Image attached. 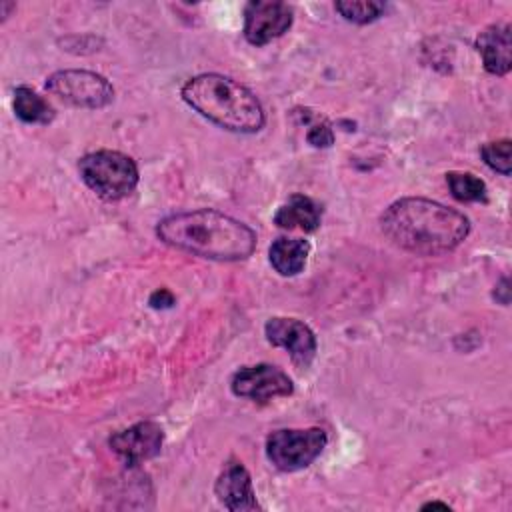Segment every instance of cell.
Masks as SVG:
<instances>
[{
	"instance_id": "cell-1",
	"label": "cell",
	"mask_w": 512,
	"mask_h": 512,
	"mask_svg": "<svg viewBox=\"0 0 512 512\" xmlns=\"http://www.w3.org/2000/svg\"><path fill=\"white\" fill-rule=\"evenodd\" d=\"M384 236L416 256H440L460 246L470 220L462 212L428 198H400L380 216Z\"/></svg>"
},
{
	"instance_id": "cell-2",
	"label": "cell",
	"mask_w": 512,
	"mask_h": 512,
	"mask_svg": "<svg viewBox=\"0 0 512 512\" xmlns=\"http://www.w3.org/2000/svg\"><path fill=\"white\" fill-rule=\"evenodd\" d=\"M156 236L178 250L218 262L248 258L256 248V232L218 210L178 212L156 224Z\"/></svg>"
},
{
	"instance_id": "cell-3",
	"label": "cell",
	"mask_w": 512,
	"mask_h": 512,
	"mask_svg": "<svg viewBox=\"0 0 512 512\" xmlns=\"http://www.w3.org/2000/svg\"><path fill=\"white\" fill-rule=\"evenodd\" d=\"M184 102L216 126L252 134L264 126V110L256 94L222 74H198L182 86Z\"/></svg>"
},
{
	"instance_id": "cell-4",
	"label": "cell",
	"mask_w": 512,
	"mask_h": 512,
	"mask_svg": "<svg viewBox=\"0 0 512 512\" xmlns=\"http://www.w3.org/2000/svg\"><path fill=\"white\" fill-rule=\"evenodd\" d=\"M84 184L102 200H120L138 184L136 162L118 150H96L78 160Z\"/></svg>"
},
{
	"instance_id": "cell-5",
	"label": "cell",
	"mask_w": 512,
	"mask_h": 512,
	"mask_svg": "<svg viewBox=\"0 0 512 512\" xmlns=\"http://www.w3.org/2000/svg\"><path fill=\"white\" fill-rule=\"evenodd\" d=\"M328 436L322 428H284L266 438V456L282 472L310 466L326 448Z\"/></svg>"
},
{
	"instance_id": "cell-6",
	"label": "cell",
	"mask_w": 512,
	"mask_h": 512,
	"mask_svg": "<svg viewBox=\"0 0 512 512\" xmlns=\"http://www.w3.org/2000/svg\"><path fill=\"white\" fill-rule=\"evenodd\" d=\"M46 90L76 108L98 110L114 100L112 84L90 70H58L48 76Z\"/></svg>"
},
{
	"instance_id": "cell-7",
	"label": "cell",
	"mask_w": 512,
	"mask_h": 512,
	"mask_svg": "<svg viewBox=\"0 0 512 512\" xmlns=\"http://www.w3.org/2000/svg\"><path fill=\"white\" fill-rule=\"evenodd\" d=\"M230 390L238 398H248L264 404L274 398L290 396L294 392V384L280 368L272 364H254L234 372L230 380Z\"/></svg>"
},
{
	"instance_id": "cell-8",
	"label": "cell",
	"mask_w": 512,
	"mask_h": 512,
	"mask_svg": "<svg viewBox=\"0 0 512 512\" xmlns=\"http://www.w3.org/2000/svg\"><path fill=\"white\" fill-rule=\"evenodd\" d=\"M292 8L278 0H252L244 8V36L254 46L280 38L292 26Z\"/></svg>"
},
{
	"instance_id": "cell-9",
	"label": "cell",
	"mask_w": 512,
	"mask_h": 512,
	"mask_svg": "<svg viewBox=\"0 0 512 512\" xmlns=\"http://www.w3.org/2000/svg\"><path fill=\"white\" fill-rule=\"evenodd\" d=\"M108 444L126 466H138L144 460H150L160 454L164 444V430L160 424L144 420L112 434Z\"/></svg>"
},
{
	"instance_id": "cell-10",
	"label": "cell",
	"mask_w": 512,
	"mask_h": 512,
	"mask_svg": "<svg viewBox=\"0 0 512 512\" xmlns=\"http://www.w3.org/2000/svg\"><path fill=\"white\" fill-rule=\"evenodd\" d=\"M264 334L272 346L284 348L300 368H306L316 354V336L302 320L274 316L264 324Z\"/></svg>"
},
{
	"instance_id": "cell-11",
	"label": "cell",
	"mask_w": 512,
	"mask_h": 512,
	"mask_svg": "<svg viewBox=\"0 0 512 512\" xmlns=\"http://www.w3.org/2000/svg\"><path fill=\"white\" fill-rule=\"evenodd\" d=\"M214 494L218 502L232 510V512H244V510H256L260 508L256 502V494L252 488V478L246 466L238 460L226 462L220 476L214 484Z\"/></svg>"
},
{
	"instance_id": "cell-12",
	"label": "cell",
	"mask_w": 512,
	"mask_h": 512,
	"mask_svg": "<svg viewBox=\"0 0 512 512\" xmlns=\"http://www.w3.org/2000/svg\"><path fill=\"white\" fill-rule=\"evenodd\" d=\"M476 50L482 56L484 70L504 76L512 68L510 24H490L476 38Z\"/></svg>"
},
{
	"instance_id": "cell-13",
	"label": "cell",
	"mask_w": 512,
	"mask_h": 512,
	"mask_svg": "<svg viewBox=\"0 0 512 512\" xmlns=\"http://www.w3.org/2000/svg\"><path fill=\"white\" fill-rule=\"evenodd\" d=\"M322 220V208L312 198L304 194H294L284 202L276 214L274 224L282 230H302V232H314L320 226Z\"/></svg>"
},
{
	"instance_id": "cell-14",
	"label": "cell",
	"mask_w": 512,
	"mask_h": 512,
	"mask_svg": "<svg viewBox=\"0 0 512 512\" xmlns=\"http://www.w3.org/2000/svg\"><path fill=\"white\" fill-rule=\"evenodd\" d=\"M310 254V244L304 238H276L268 248V258L272 268L280 276H296L306 266Z\"/></svg>"
},
{
	"instance_id": "cell-15",
	"label": "cell",
	"mask_w": 512,
	"mask_h": 512,
	"mask_svg": "<svg viewBox=\"0 0 512 512\" xmlns=\"http://www.w3.org/2000/svg\"><path fill=\"white\" fill-rule=\"evenodd\" d=\"M14 114L26 124H50L56 112L38 92L28 86H18L14 90Z\"/></svg>"
},
{
	"instance_id": "cell-16",
	"label": "cell",
	"mask_w": 512,
	"mask_h": 512,
	"mask_svg": "<svg viewBox=\"0 0 512 512\" xmlns=\"http://www.w3.org/2000/svg\"><path fill=\"white\" fill-rule=\"evenodd\" d=\"M446 182L458 202H486V184L478 176L470 172H448Z\"/></svg>"
},
{
	"instance_id": "cell-17",
	"label": "cell",
	"mask_w": 512,
	"mask_h": 512,
	"mask_svg": "<svg viewBox=\"0 0 512 512\" xmlns=\"http://www.w3.org/2000/svg\"><path fill=\"white\" fill-rule=\"evenodd\" d=\"M334 8L348 22L370 24L384 14L386 4L376 0H340L334 4Z\"/></svg>"
},
{
	"instance_id": "cell-18",
	"label": "cell",
	"mask_w": 512,
	"mask_h": 512,
	"mask_svg": "<svg viewBox=\"0 0 512 512\" xmlns=\"http://www.w3.org/2000/svg\"><path fill=\"white\" fill-rule=\"evenodd\" d=\"M480 156L494 172H500L502 176H510V140H494L486 142L480 148Z\"/></svg>"
},
{
	"instance_id": "cell-19",
	"label": "cell",
	"mask_w": 512,
	"mask_h": 512,
	"mask_svg": "<svg viewBox=\"0 0 512 512\" xmlns=\"http://www.w3.org/2000/svg\"><path fill=\"white\" fill-rule=\"evenodd\" d=\"M306 140H308V144H312L314 148H328V146H332V142H334V132H332V128H330L326 122H322V124H312V126L308 128V132H306Z\"/></svg>"
},
{
	"instance_id": "cell-20",
	"label": "cell",
	"mask_w": 512,
	"mask_h": 512,
	"mask_svg": "<svg viewBox=\"0 0 512 512\" xmlns=\"http://www.w3.org/2000/svg\"><path fill=\"white\" fill-rule=\"evenodd\" d=\"M174 294L168 290V288H158V290H154L152 294H150V300H148V304L152 306V308H156V310H160V308H170V306H174Z\"/></svg>"
},
{
	"instance_id": "cell-21",
	"label": "cell",
	"mask_w": 512,
	"mask_h": 512,
	"mask_svg": "<svg viewBox=\"0 0 512 512\" xmlns=\"http://www.w3.org/2000/svg\"><path fill=\"white\" fill-rule=\"evenodd\" d=\"M498 292H500V294H502V296H500V298H498V302H500V304H504V306H506V304H508V302H510V288H508V278H502V280H500V284H498V286H496V290H494V294H498Z\"/></svg>"
},
{
	"instance_id": "cell-22",
	"label": "cell",
	"mask_w": 512,
	"mask_h": 512,
	"mask_svg": "<svg viewBox=\"0 0 512 512\" xmlns=\"http://www.w3.org/2000/svg\"><path fill=\"white\" fill-rule=\"evenodd\" d=\"M422 508H444V510H448V504H444V502H428Z\"/></svg>"
}]
</instances>
